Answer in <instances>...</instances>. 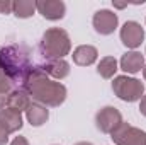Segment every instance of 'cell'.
I'll list each match as a JSON object with an SVG mask.
<instances>
[{
  "label": "cell",
  "instance_id": "1",
  "mask_svg": "<svg viewBox=\"0 0 146 145\" xmlns=\"http://www.w3.org/2000/svg\"><path fill=\"white\" fill-rule=\"evenodd\" d=\"M22 89L29 94V97L46 108H58L66 101V87L61 82L49 79V75L41 67H33V70L22 82Z\"/></svg>",
  "mask_w": 146,
  "mask_h": 145
},
{
  "label": "cell",
  "instance_id": "2",
  "mask_svg": "<svg viewBox=\"0 0 146 145\" xmlns=\"http://www.w3.org/2000/svg\"><path fill=\"white\" fill-rule=\"evenodd\" d=\"M0 70L10 82H24L29 72L33 70L31 65V51L24 44H7L0 48Z\"/></svg>",
  "mask_w": 146,
  "mask_h": 145
},
{
  "label": "cell",
  "instance_id": "3",
  "mask_svg": "<svg viewBox=\"0 0 146 145\" xmlns=\"http://www.w3.org/2000/svg\"><path fill=\"white\" fill-rule=\"evenodd\" d=\"M41 55L48 60H63L72 51V39L68 33L61 28H51L48 29L39 43Z\"/></svg>",
  "mask_w": 146,
  "mask_h": 145
},
{
  "label": "cell",
  "instance_id": "4",
  "mask_svg": "<svg viewBox=\"0 0 146 145\" xmlns=\"http://www.w3.org/2000/svg\"><path fill=\"white\" fill-rule=\"evenodd\" d=\"M112 91L124 103H136V101H141V97L145 96V85H143V82L138 80V79H134V77H127V75L114 77V80H112Z\"/></svg>",
  "mask_w": 146,
  "mask_h": 145
},
{
  "label": "cell",
  "instance_id": "5",
  "mask_svg": "<svg viewBox=\"0 0 146 145\" xmlns=\"http://www.w3.org/2000/svg\"><path fill=\"white\" fill-rule=\"evenodd\" d=\"M122 125V114L121 111L114 106H104L102 109L97 111L95 114V126L102 133L112 135L119 126Z\"/></svg>",
  "mask_w": 146,
  "mask_h": 145
},
{
  "label": "cell",
  "instance_id": "6",
  "mask_svg": "<svg viewBox=\"0 0 146 145\" xmlns=\"http://www.w3.org/2000/svg\"><path fill=\"white\" fill-rule=\"evenodd\" d=\"M110 138L115 145H146V132L122 121V125L110 135Z\"/></svg>",
  "mask_w": 146,
  "mask_h": 145
},
{
  "label": "cell",
  "instance_id": "7",
  "mask_svg": "<svg viewBox=\"0 0 146 145\" xmlns=\"http://www.w3.org/2000/svg\"><path fill=\"white\" fill-rule=\"evenodd\" d=\"M92 24H94V29L100 34V36H109L112 34L117 26H119V17L115 12H112L109 9H100L94 14L92 17Z\"/></svg>",
  "mask_w": 146,
  "mask_h": 145
},
{
  "label": "cell",
  "instance_id": "8",
  "mask_svg": "<svg viewBox=\"0 0 146 145\" xmlns=\"http://www.w3.org/2000/svg\"><path fill=\"white\" fill-rule=\"evenodd\" d=\"M119 36H121V41H122V44L126 48H129V50L134 51L145 41V29L136 21H126L124 26L121 28Z\"/></svg>",
  "mask_w": 146,
  "mask_h": 145
},
{
  "label": "cell",
  "instance_id": "9",
  "mask_svg": "<svg viewBox=\"0 0 146 145\" xmlns=\"http://www.w3.org/2000/svg\"><path fill=\"white\" fill-rule=\"evenodd\" d=\"M36 9L48 21H60L66 14V5L61 0H37Z\"/></svg>",
  "mask_w": 146,
  "mask_h": 145
},
{
  "label": "cell",
  "instance_id": "10",
  "mask_svg": "<svg viewBox=\"0 0 146 145\" xmlns=\"http://www.w3.org/2000/svg\"><path fill=\"white\" fill-rule=\"evenodd\" d=\"M73 62L78 65V67H90L97 62L99 58V51L95 46L92 44H80L73 50Z\"/></svg>",
  "mask_w": 146,
  "mask_h": 145
},
{
  "label": "cell",
  "instance_id": "11",
  "mask_svg": "<svg viewBox=\"0 0 146 145\" xmlns=\"http://www.w3.org/2000/svg\"><path fill=\"white\" fill-rule=\"evenodd\" d=\"M119 65L126 73H138L145 68V56L139 51H127L122 55Z\"/></svg>",
  "mask_w": 146,
  "mask_h": 145
},
{
  "label": "cell",
  "instance_id": "12",
  "mask_svg": "<svg viewBox=\"0 0 146 145\" xmlns=\"http://www.w3.org/2000/svg\"><path fill=\"white\" fill-rule=\"evenodd\" d=\"M0 123L3 125V128L10 133H15L22 128L24 121H22V113L15 111V109H10V108H5L0 111Z\"/></svg>",
  "mask_w": 146,
  "mask_h": 145
},
{
  "label": "cell",
  "instance_id": "13",
  "mask_svg": "<svg viewBox=\"0 0 146 145\" xmlns=\"http://www.w3.org/2000/svg\"><path fill=\"white\" fill-rule=\"evenodd\" d=\"M49 118V109L42 104L31 103L29 108L26 109V119L31 126H42Z\"/></svg>",
  "mask_w": 146,
  "mask_h": 145
},
{
  "label": "cell",
  "instance_id": "14",
  "mask_svg": "<svg viewBox=\"0 0 146 145\" xmlns=\"http://www.w3.org/2000/svg\"><path fill=\"white\" fill-rule=\"evenodd\" d=\"M41 68L56 80H63L70 75V63L65 58L63 60H48Z\"/></svg>",
  "mask_w": 146,
  "mask_h": 145
},
{
  "label": "cell",
  "instance_id": "15",
  "mask_svg": "<svg viewBox=\"0 0 146 145\" xmlns=\"http://www.w3.org/2000/svg\"><path fill=\"white\" fill-rule=\"evenodd\" d=\"M29 104H31V97H29V94L24 89H15V91H12L9 94L7 108L22 113V111H26V109L29 108Z\"/></svg>",
  "mask_w": 146,
  "mask_h": 145
},
{
  "label": "cell",
  "instance_id": "16",
  "mask_svg": "<svg viewBox=\"0 0 146 145\" xmlns=\"http://www.w3.org/2000/svg\"><path fill=\"white\" fill-rule=\"evenodd\" d=\"M36 10L37 9H36V2L34 0H15L12 14L17 19H29V17L34 15Z\"/></svg>",
  "mask_w": 146,
  "mask_h": 145
},
{
  "label": "cell",
  "instance_id": "17",
  "mask_svg": "<svg viewBox=\"0 0 146 145\" xmlns=\"http://www.w3.org/2000/svg\"><path fill=\"white\" fill-rule=\"evenodd\" d=\"M117 72V60L114 56H104L99 65H97V73L102 77V79H112Z\"/></svg>",
  "mask_w": 146,
  "mask_h": 145
},
{
  "label": "cell",
  "instance_id": "18",
  "mask_svg": "<svg viewBox=\"0 0 146 145\" xmlns=\"http://www.w3.org/2000/svg\"><path fill=\"white\" fill-rule=\"evenodd\" d=\"M14 89H12V82L5 77V73L0 70V94H10Z\"/></svg>",
  "mask_w": 146,
  "mask_h": 145
},
{
  "label": "cell",
  "instance_id": "19",
  "mask_svg": "<svg viewBox=\"0 0 146 145\" xmlns=\"http://www.w3.org/2000/svg\"><path fill=\"white\" fill-rule=\"evenodd\" d=\"M14 2L10 0H0V14H12Z\"/></svg>",
  "mask_w": 146,
  "mask_h": 145
},
{
  "label": "cell",
  "instance_id": "20",
  "mask_svg": "<svg viewBox=\"0 0 146 145\" xmlns=\"http://www.w3.org/2000/svg\"><path fill=\"white\" fill-rule=\"evenodd\" d=\"M9 142V132L3 128V125L0 123V145H5Z\"/></svg>",
  "mask_w": 146,
  "mask_h": 145
},
{
  "label": "cell",
  "instance_id": "21",
  "mask_svg": "<svg viewBox=\"0 0 146 145\" xmlns=\"http://www.w3.org/2000/svg\"><path fill=\"white\" fill-rule=\"evenodd\" d=\"M10 145H29V142H27V138L26 137H15L12 142H10Z\"/></svg>",
  "mask_w": 146,
  "mask_h": 145
},
{
  "label": "cell",
  "instance_id": "22",
  "mask_svg": "<svg viewBox=\"0 0 146 145\" xmlns=\"http://www.w3.org/2000/svg\"><path fill=\"white\" fill-rule=\"evenodd\" d=\"M139 113H141L143 116H146V94L141 97V103H139Z\"/></svg>",
  "mask_w": 146,
  "mask_h": 145
},
{
  "label": "cell",
  "instance_id": "23",
  "mask_svg": "<svg viewBox=\"0 0 146 145\" xmlns=\"http://www.w3.org/2000/svg\"><path fill=\"white\" fill-rule=\"evenodd\" d=\"M114 7H117V9H124V7H127V3H119V2H114Z\"/></svg>",
  "mask_w": 146,
  "mask_h": 145
},
{
  "label": "cell",
  "instance_id": "24",
  "mask_svg": "<svg viewBox=\"0 0 146 145\" xmlns=\"http://www.w3.org/2000/svg\"><path fill=\"white\" fill-rule=\"evenodd\" d=\"M75 145H94V144H90V142H78V144H75Z\"/></svg>",
  "mask_w": 146,
  "mask_h": 145
},
{
  "label": "cell",
  "instance_id": "25",
  "mask_svg": "<svg viewBox=\"0 0 146 145\" xmlns=\"http://www.w3.org/2000/svg\"><path fill=\"white\" fill-rule=\"evenodd\" d=\"M143 77H145V80H146V63H145V68H143Z\"/></svg>",
  "mask_w": 146,
  "mask_h": 145
}]
</instances>
